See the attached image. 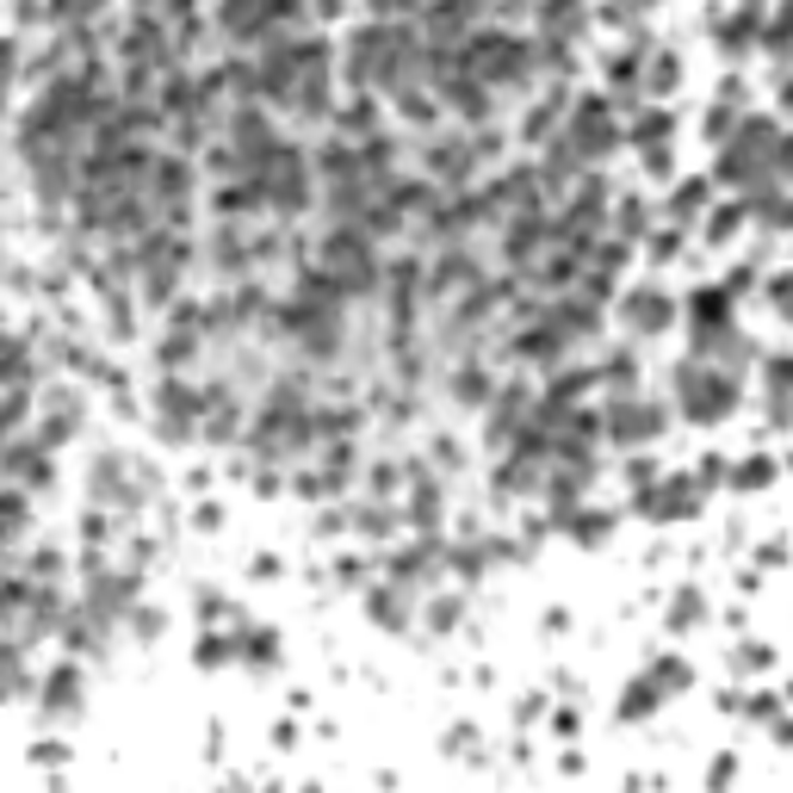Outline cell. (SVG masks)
Masks as SVG:
<instances>
[{"label": "cell", "instance_id": "obj_1", "mask_svg": "<svg viewBox=\"0 0 793 793\" xmlns=\"http://www.w3.org/2000/svg\"><path fill=\"white\" fill-rule=\"evenodd\" d=\"M422 62H428V44L409 20H372L348 38V81L353 87H385V94L422 87Z\"/></svg>", "mask_w": 793, "mask_h": 793}, {"label": "cell", "instance_id": "obj_2", "mask_svg": "<svg viewBox=\"0 0 793 793\" xmlns=\"http://www.w3.org/2000/svg\"><path fill=\"white\" fill-rule=\"evenodd\" d=\"M459 75L496 87H527L533 81V44H521L515 32H465L459 44Z\"/></svg>", "mask_w": 793, "mask_h": 793}, {"label": "cell", "instance_id": "obj_3", "mask_svg": "<svg viewBox=\"0 0 793 793\" xmlns=\"http://www.w3.org/2000/svg\"><path fill=\"white\" fill-rule=\"evenodd\" d=\"M254 187L267 193V212H279V217H298V212H310V199H316V175H310V155L298 149V143H273L267 149V161L254 168Z\"/></svg>", "mask_w": 793, "mask_h": 793}, {"label": "cell", "instance_id": "obj_4", "mask_svg": "<svg viewBox=\"0 0 793 793\" xmlns=\"http://www.w3.org/2000/svg\"><path fill=\"white\" fill-rule=\"evenodd\" d=\"M316 267L329 273L335 286L348 291V298H367L372 286H379V249H372L367 230H353V224H335L323 242H316Z\"/></svg>", "mask_w": 793, "mask_h": 793}, {"label": "cell", "instance_id": "obj_5", "mask_svg": "<svg viewBox=\"0 0 793 793\" xmlns=\"http://www.w3.org/2000/svg\"><path fill=\"white\" fill-rule=\"evenodd\" d=\"M341 310L348 304H323V298H304V291H298L291 304L273 310V323L298 335V348H304L310 360H329V353L341 348Z\"/></svg>", "mask_w": 793, "mask_h": 793}, {"label": "cell", "instance_id": "obj_6", "mask_svg": "<svg viewBox=\"0 0 793 793\" xmlns=\"http://www.w3.org/2000/svg\"><path fill=\"white\" fill-rule=\"evenodd\" d=\"M217 397V385L212 391H193L180 372H168L161 379V391H155V422H161V434L168 441H193L199 434V416H205V404Z\"/></svg>", "mask_w": 793, "mask_h": 793}, {"label": "cell", "instance_id": "obj_7", "mask_svg": "<svg viewBox=\"0 0 793 793\" xmlns=\"http://www.w3.org/2000/svg\"><path fill=\"white\" fill-rule=\"evenodd\" d=\"M676 391H682V409H688L695 422H719V416L732 409V397H737L732 379H725V372H707V367H682Z\"/></svg>", "mask_w": 793, "mask_h": 793}, {"label": "cell", "instance_id": "obj_8", "mask_svg": "<svg viewBox=\"0 0 793 793\" xmlns=\"http://www.w3.org/2000/svg\"><path fill=\"white\" fill-rule=\"evenodd\" d=\"M564 143L582 155V161H601V155L620 143V124H614V112H608V99H582L577 106V118H570V131H564Z\"/></svg>", "mask_w": 793, "mask_h": 793}, {"label": "cell", "instance_id": "obj_9", "mask_svg": "<svg viewBox=\"0 0 793 793\" xmlns=\"http://www.w3.org/2000/svg\"><path fill=\"white\" fill-rule=\"evenodd\" d=\"M478 279H484V273H478V254L465 249V242H446V254L422 273L428 298H459V291H471Z\"/></svg>", "mask_w": 793, "mask_h": 793}, {"label": "cell", "instance_id": "obj_10", "mask_svg": "<svg viewBox=\"0 0 793 793\" xmlns=\"http://www.w3.org/2000/svg\"><path fill=\"white\" fill-rule=\"evenodd\" d=\"M658 428H663V409L639 404V397H626V391H620L614 409L601 416V434H608V441H651Z\"/></svg>", "mask_w": 793, "mask_h": 793}, {"label": "cell", "instance_id": "obj_11", "mask_svg": "<svg viewBox=\"0 0 793 793\" xmlns=\"http://www.w3.org/2000/svg\"><path fill=\"white\" fill-rule=\"evenodd\" d=\"M471 168H478L471 136H434V143H428V180H434V187H465Z\"/></svg>", "mask_w": 793, "mask_h": 793}, {"label": "cell", "instance_id": "obj_12", "mask_svg": "<svg viewBox=\"0 0 793 793\" xmlns=\"http://www.w3.org/2000/svg\"><path fill=\"white\" fill-rule=\"evenodd\" d=\"M0 478L20 484V490L50 484V453L38 441H0Z\"/></svg>", "mask_w": 793, "mask_h": 793}, {"label": "cell", "instance_id": "obj_13", "mask_svg": "<svg viewBox=\"0 0 793 793\" xmlns=\"http://www.w3.org/2000/svg\"><path fill=\"white\" fill-rule=\"evenodd\" d=\"M441 94H446V106H453L465 124H490V112H496V94H490L484 81H471V75H446Z\"/></svg>", "mask_w": 793, "mask_h": 793}, {"label": "cell", "instance_id": "obj_14", "mask_svg": "<svg viewBox=\"0 0 793 793\" xmlns=\"http://www.w3.org/2000/svg\"><path fill=\"white\" fill-rule=\"evenodd\" d=\"M540 323H552V329H558L564 341H577V335H596L601 304H589L582 291H570V298H552V304H545V316H540Z\"/></svg>", "mask_w": 793, "mask_h": 793}, {"label": "cell", "instance_id": "obj_15", "mask_svg": "<svg viewBox=\"0 0 793 793\" xmlns=\"http://www.w3.org/2000/svg\"><path fill=\"white\" fill-rule=\"evenodd\" d=\"M695 503H700V484L688 478V484H670V490H645L639 515H651V521H682V515H695Z\"/></svg>", "mask_w": 793, "mask_h": 793}, {"label": "cell", "instance_id": "obj_16", "mask_svg": "<svg viewBox=\"0 0 793 793\" xmlns=\"http://www.w3.org/2000/svg\"><path fill=\"white\" fill-rule=\"evenodd\" d=\"M564 348H570V341H564V335L552 329V323H533V329L515 335V353H521L527 367H545V372H552V367L564 360Z\"/></svg>", "mask_w": 793, "mask_h": 793}, {"label": "cell", "instance_id": "obj_17", "mask_svg": "<svg viewBox=\"0 0 793 793\" xmlns=\"http://www.w3.org/2000/svg\"><path fill=\"white\" fill-rule=\"evenodd\" d=\"M582 25H589V7L582 0H540V38H577Z\"/></svg>", "mask_w": 793, "mask_h": 793}, {"label": "cell", "instance_id": "obj_18", "mask_svg": "<svg viewBox=\"0 0 793 793\" xmlns=\"http://www.w3.org/2000/svg\"><path fill=\"white\" fill-rule=\"evenodd\" d=\"M217 212H224V217H261V212H267V193H261L249 175H236V180L217 187Z\"/></svg>", "mask_w": 793, "mask_h": 793}, {"label": "cell", "instance_id": "obj_19", "mask_svg": "<svg viewBox=\"0 0 793 793\" xmlns=\"http://www.w3.org/2000/svg\"><path fill=\"white\" fill-rule=\"evenodd\" d=\"M441 552H446V545L434 540V533H428L422 545H409V552H397V558H391V582H422V577H434V564H441Z\"/></svg>", "mask_w": 793, "mask_h": 793}, {"label": "cell", "instance_id": "obj_20", "mask_svg": "<svg viewBox=\"0 0 793 793\" xmlns=\"http://www.w3.org/2000/svg\"><path fill=\"white\" fill-rule=\"evenodd\" d=\"M670 316H676V310H670V298H663V291H633V298H626V323H633V329H645V335L670 329Z\"/></svg>", "mask_w": 793, "mask_h": 793}, {"label": "cell", "instance_id": "obj_21", "mask_svg": "<svg viewBox=\"0 0 793 793\" xmlns=\"http://www.w3.org/2000/svg\"><path fill=\"white\" fill-rule=\"evenodd\" d=\"M94 496L99 503H131V465L118 459V453H106L94 465Z\"/></svg>", "mask_w": 793, "mask_h": 793}, {"label": "cell", "instance_id": "obj_22", "mask_svg": "<svg viewBox=\"0 0 793 793\" xmlns=\"http://www.w3.org/2000/svg\"><path fill=\"white\" fill-rule=\"evenodd\" d=\"M25 527H32V503H25L20 484H7V490H0V552L20 540Z\"/></svg>", "mask_w": 793, "mask_h": 793}, {"label": "cell", "instance_id": "obj_23", "mask_svg": "<svg viewBox=\"0 0 793 793\" xmlns=\"http://www.w3.org/2000/svg\"><path fill=\"white\" fill-rule=\"evenodd\" d=\"M335 124H341V136H348V143H367V136H379V99L360 94L353 106H341V112H335Z\"/></svg>", "mask_w": 793, "mask_h": 793}, {"label": "cell", "instance_id": "obj_24", "mask_svg": "<svg viewBox=\"0 0 793 793\" xmlns=\"http://www.w3.org/2000/svg\"><path fill=\"white\" fill-rule=\"evenodd\" d=\"M367 614L379 626H409V601H404V582H385V589H367Z\"/></svg>", "mask_w": 793, "mask_h": 793}, {"label": "cell", "instance_id": "obj_25", "mask_svg": "<svg viewBox=\"0 0 793 793\" xmlns=\"http://www.w3.org/2000/svg\"><path fill=\"white\" fill-rule=\"evenodd\" d=\"M639 81H645V94H651V99H663V94H670V87H676V81H682V62L670 57V50H658V57L645 50V62H639Z\"/></svg>", "mask_w": 793, "mask_h": 793}, {"label": "cell", "instance_id": "obj_26", "mask_svg": "<svg viewBox=\"0 0 793 793\" xmlns=\"http://www.w3.org/2000/svg\"><path fill=\"white\" fill-rule=\"evenodd\" d=\"M75 428H81V409L69 404V397H57V416H44V428H38V446H44V453H57L62 441H75Z\"/></svg>", "mask_w": 793, "mask_h": 793}, {"label": "cell", "instance_id": "obj_27", "mask_svg": "<svg viewBox=\"0 0 793 793\" xmlns=\"http://www.w3.org/2000/svg\"><path fill=\"white\" fill-rule=\"evenodd\" d=\"M564 99H570V94H564V87H552V94H545L540 106L527 112V143H545V136L558 131V124H564Z\"/></svg>", "mask_w": 793, "mask_h": 793}, {"label": "cell", "instance_id": "obj_28", "mask_svg": "<svg viewBox=\"0 0 793 793\" xmlns=\"http://www.w3.org/2000/svg\"><path fill=\"white\" fill-rule=\"evenodd\" d=\"M75 695H81V670L62 663L57 676L44 682V707H50V713H75Z\"/></svg>", "mask_w": 793, "mask_h": 793}, {"label": "cell", "instance_id": "obj_29", "mask_svg": "<svg viewBox=\"0 0 793 793\" xmlns=\"http://www.w3.org/2000/svg\"><path fill=\"white\" fill-rule=\"evenodd\" d=\"M236 658L254 663V670H273V663H279V639H273L267 626H254V633H242V639H236Z\"/></svg>", "mask_w": 793, "mask_h": 793}, {"label": "cell", "instance_id": "obj_30", "mask_svg": "<svg viewBox=\"0 0 793 793\" xmlns=\"http://www.w3.org/2000/svg\"><path fill=\"white\" fill-rule=\"evenodd\" d=\"M409 521L422 527V533H434V521H441V490H434V478H416V496H409Z\"/></svg>", "mask_w": 793, "mask_h": 793}, {"label": "cell", "instance_id": "obj_31", "mask_svg": "<svg viewBox=\"0 0 793 793\" xmlns=\"http://www.w3.org/2000/svg\"><path fill=\"white\" fill-rule=\"evenodd\" d=\"M32 589H38L32 577H7V582H0V626H20V620H25V601H32Z\"/></svg>", "mask_w": 793, "mask_h": 793}, {"label": "cell", "instance_id": "obj_32", "mask_svg": "<svg viewBox=\"0 0 793 793\" xmlns=\"http://www.w3.org/2000/svg\"><path fill=\"white\" fill-rule=\"evenodd\" d=\"M0 385H32V353H25V341H0Z\"/></svg>", "mask_w": 793, "mask_h": 793}, {"label": "cell", "instance_id": "obj_33", "mask_svg": "<svg viewBox=\"0 0 793 793\" xmlns=\"http://www.w3.org/2000/svg\"><path fill=\"white\" fill-rule=\"evenodd\" d=\"M341 521H348V527H360V533H372V540H379V533H391V527H397V515H391V508H385V496H379V503L348 508Z\"/></svg>", "mask_w": 793, "mask_h": 793}, {"label": "cell", "instance_id": "obj_34", "mask_svg": "<svg viewBox=\"0 0 793 793\" xmlns=\"http://www.w3.org/2000/svg\"><path fill=\"white\" fill-rule=\"evenodd\" d=\"M397 112L409 118V124H434V118H441V99H428V87H404V94H397Z\"/></svg>", "mask_w": 793, "mask_h": 793}, {"label": "cell", "instance_id": "obj_35", "mask_svg": "<svg viewBox=\"0 0 793 793\" xmlns=\"http://www.w3.org/2000/svg\"><path fill=\"white\" fill-rule=\"evenodd\" d=\"M564 533H570V540H582V545H596V540H608V533H614V515H577V508H570V515H564Z\"/></svg>", "mask_w": 793, "mask_h": 793}, {"label": "cell", "instance_id": "obj_36", "mask_svg": "<svg viewBox=\"0 0 793 793\" xmlns=\"http://www.w3.org/2000/svg\"><path fill=\"white\" fill-rule=\"evenodd\" d=\"M670 131H676V118H670V112H639V124H633L639 149H663V143H670Z\"/></svg>", "mask_w": 793, "mask_h": 793}, {"label": "cell", "instance_id": "obj_37", "mask_svg": "<svg viewBox=\"0 0 793 793\" xmlns=\"http://www.w3.org/2000/svg\"><path fill=\"white\" fill-rule=\"evenodd\" d=\"M658 700H663V688H658L651 676H639L633 688H626V700H620V719H639V713H651Z\"/></svg>", "mask_w": 793, "mask_h": 793}, {"label": "cell", "instance_id": "obj_38", "mask_svg": "<svg viewBox=\"0 0 793 793\" xmlns=\"http://www.w3.org/2000/svg\"><path fill=\"white\" fill-rule=\"evenodd\" d=\"M490 391H496V385H490V372H478V367L453 372V397H459V404H484Z\"/></svg>", "mask_w": 793, "mask_h": 793}, {"label": "cell", "instance_id": "obj_39", "mask_svg": "<svg viewBox=\"0 0 793 793\" xmlns=\"http://www.w3.org/2000/svg\"><path fill=\"white\" fill-rule=\"evenodd\" d=\"M32 416V397H25V385H13L7 397H0V441H13V428Z\"/></svg>", "mask_w": 793, "mask_h": 793}, {"label": "cell", "instance_id": "obj_40", "mask_svg": "<svg viewBox=\"0 0 793 793\" xmlns=\"http://www.w3.org/2000/svg\"><path fill=\"white\" fill-rule=\"evenodd\" d=\"M725 291H695V329H725Z\"/></svg>", "mask_w": 793, "mask_h": 793}, {"label": "cell", "instance_id": "obj_41", "mask_svg": "<svg viewBox=\"0 0 793 793\" xmlns=\"http://www.w3.org/2000/svg\"><path fill=\"white\" fill-rule=\"evenodd\" d=\"M20 688H25V651L0 645V695H20Z\"/></svg>", "mask_w": 793, "mask_h": 793}, {"label": "cell", "instance_id": "obj_42", "mask_svg": "<svg viewBox=\"0 0 793 793\" xmlns=\"http://www.w3.org/2000/svg\"><path fill=\"white\" fill-rule=\"evenodd\" d=\"M633 379H639V367H633V353H614V360H608V367H596V385L633 391Z\"/></svg>", "mask_w": 793, "mask_h": 793}, {"label": "cell", "instance_id": "obj_43", "mask_svg": "<svg viewBox=\"0 0 793 793\" xmlns=\"http://www.w3.org/2000/svg\"><path fill=\"white\" fill-rule=\"evenodd\" d=\"M700 205H707V180H682L676 187V199H670V212L688 224V217H700Z\"/></svg>", "mask_w": 793, "mask_h": 793}, {"label": "cell", "instance_id": "obj_44", "mask_svg": "<svg viewBox=\"0 0 793 793\" xmlns=\"http://www.w3.org/2000/svg\"><path fill=\"white\" fill-rule=\"evenodd\" d=\"M193 658L205 663V670H217V663H230V658H236V639H224V633H205V639L193 645Z\"/></svg>", "mask_w": 793, "mask_h": 793}, {"label": "cell", "instance_id": "obj_45", "mask_svg": "<svg viewBox=\"0 0 793 793\" xmlns=\"http://www.w3.org/2000/svg\"><path fill=\"white\" fill-rule=\"evenodd\" d=\"M645 676L658 682V688H688V663H682V658H658Z\"/></svg>", "mask_w": 793, "mask_h": 793}, {"label": "cell", "instance_id": "obj_46", "mask_svg": "<svg viewBox=\"0 0 793 793\" xmlns=\"http://www.w3.org/2000/svg\"><path fill=\"white\" fill-rule=\"evenodd\" d=\"M639 230H645V199L620 193V236H639Z\"/></svg>", "mask_w": 793, "mask_h": 793}, {"label": "cell", "instance_id": "obj_47", "mask_svg": "<svg viewBox=\"0 0 793 793\" xmlns=\"http://www.w3.org/2000/svg\"><path fill=\"white\" fill-rule=\"evenodd\" d=\"M744 217H750V212H744V199H732V205H725V212H719L713 224H707V236H713V242H725V236H732L737 224H744Z\"/></svg>", "mask_w": 793, "mask_h": 793}, {"label": "cell", "instance_id": "obj_48", "mask_svg": "<svg viewBox=\"0 0 793 793\" xmlns=\"http://www.w3.org/2000/svg\"><path fill=\"white\" fill-rule=\"evenodd\" d=\"M732 124H737V106H732V99H725V106H713V112H707V136H719V143H725V136H732Z\"/></svg>", "mask_w": 793, "mask_h": 793}, {"label": "cell", "instance_id": "obj_49", "mask_svg": "<svg viewBox=\"0 0 793 793\" xmlns=\"http://www.w3.org/2000/svg\"><path fill=\"white\" fill-rule=\"evenodd\" d=\"M769 478H774V465H769V459H750L744 471H737V490H744V484H750V490H762Z\"/></svg>", "mask_w": 793, "mask_h": 793}, {"label": "cell", "instance_id": "obj_50", "mask_svg": "<svg viewBox=\"0 0 793 793\" xmlns=\"http://www.w3.org/2000/svg\"><path fill=\"white\" fill-rule=\"evenodd\" d=\"M397 484H404V471H397V465H372V496H391Z\"/></svg>", "mask_w": 793, "mask_h": 793}, {"label": "cell", "instance_id": "obj_51", "mask_svg": "<svg viewBox=\"0 0 793 793\" xmlns=\"http://www.w3.org/2000/svg\"><path fill=\"white\" fill-rule=\"evenodd\" d=\"M13 69H20V44H13V38H0V87L13 81Z\"/></svg>", "mask_w": 793, "mask_h": 793}, {"label": "cell", "instance_id": "obj_52", "mask_svg": "<svg viewBox=\"0 0 793 793\" xmlns=\"http://www.w3.org/2000/svg\"><path fill=\"white\" fill-rule=\"evenodd\" d=\"M453 620H459V601H434L428 608V626H453Z\"/></svg>", "mask_w": 793, "mask_h": 793}, {"label": "cell", "instance_id": "obj_53", "mask_svg": "<svg viewBox=\"0 0 793 793\" xmlns=\"http://www.w3.org/2000/svg\"><path fill=\"white\" fill-rule=\"evenodd\" d=\"M695 614H700V601H688V596H682L676 608H670V620H676V626H688V620H695Z\"/></svg>", "mask_w": 793, "mask_h": 793}, {"label": "cell", "instance_id": "obj_54", "mask_svg": "<svg viewBox=\"0 0 793 793\" xmlns=\"http://www.w3.org/2000/svg\"><path fill=\"white\" fill-rule=\"evenodd\" d=\"M316 13H323V20H329V13H341V0H316Z\"/></svg>", "mask_w": 793, "mask_h": 793}]
</instances>
